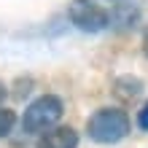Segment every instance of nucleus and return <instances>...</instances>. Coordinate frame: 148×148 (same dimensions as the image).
<instances>
[{
	"label": "nucleus",
	"mask_w": 148,
	"mask_h": 148,
	"mask_svg": "<svg viewBox=\"0 0 148 148\" xmlns=\"http://www.w3.org/2000/svg\"><path fill=\"white\" fill-rule=\"evenodd\" d=\"M129 127H132L129 124V116L121 108H100L86 121L89 137L94 143H102V145H113V143L124 140L129 135Z\"/></svg>",
	"instance_id": "obj_1"
},
{
	"label": "nucleus",
	"mask_w": 148,
	"mask_h": 148,
	"mask_svg": "<svg viewBox=\"0 0 148 148\" xmlns=\"http://www.w3.org/2000/svg\"><path fill=\"white\" fill-rule=\"evenodd\" d=\"M143 54H145V57H148V30H145V32H143Z\"/></svg>",
	"instance_id": "obj_9"
},
{
	"label": "nucleus",
	"mask_w": 148,
	"mask_h": 148,
	"mask_svg": "<svg viewBox=\"0 0 148 148\" xmlns=\"http://www.w3.org/2000/svg\"><path fill=\"white\" fill-rule=\"evenodd\" d=\"M137 19H140V11H137L135 3H127V0L113 3V11H110V24L113 27L132 30V27H137Z\"/></svg>",
	"instance_id": "obj_5"
},
{
	"label": "nucleus",
	"mask_w": 148,
	"mask_h": 148,
	"mask_svg": "<svg viewBox=\"0 0 148 148\" xmlns=\"http://www.w3.org/2000/svg\"><path fill=\"white\" fill-rule=\"evenodd\" d=\"M38 148H78V132L73 127H54L38 137Z\"/></svg>",
	"instance_id": "obj_4"
},
{
	"label": "nucleus",
	"mask_w": 148,
	"mask_h": 148,
	"mask_svg": "<svg viewBox=\"0 0 148 148\" xmlns=\"http://www.w3.org/2000/svg\"><path fill=\"white\" fill-rule=\"evenodd\" d=\"M14 124H16V113L8 108H0V140L14 132Z\"/></svg>",
	"instance_id": "obj_7"
},
{
	"label": "nucleus",
	"mask_w": 148,
	"mask_h": 148,
	"mask_svg": "<svg viewBox=\"0 0 148 148\" xmlns=\"http://www.w3.org/2000/svg\"><path fill=\"white\" fill-rule=\"evenodd\" d=\"M116 92L121 94V97L132 100V97H137V94L143 92V81L140 78H132V75H121L116 81Z\"/></svg>",
	"instance_id": "obj_6"
},
{
	"label": "nucleus",
	"mask_w": 148,
	"mask_h": 148,
	"mask_svg": "<svg viewBox=\"0 0 148 148\" xmlns=\"http://www.w3.org/2000/svg\"><path fill=\"white\" fill-rule=\"evenodd\" d=\"M3 100H5V84L0 81V108H3Z\"/></svg>",
	"instance_id": "obj_10"
},
{
	"label": "nucleus",
	"mask_w": 148,
	"mask_h": 148,
	"mask_svg": "<svg viewBox=\"0 0 148 148\" xmlns=\"http://www.w3.org/2000/svg\"><path fill=\"white\" fill-rule=\"evenodd\" d=\"M65 113V102L57 94H40L38 100H32L27 110L22 116V129L27 135H46L49 129L57 127V121Z\"/></svg>",
	"instance_id": "obj_2"
},
{
	"label": "nucleus",
	"mask_w": 148,
	"mask_h": 148,
	"mask_svg": "<svg viewBox=\"0 0 148 148\" xmlns=\"http://www.w3.org/2000/svg\"><path fill=\"white\" fill-rule=\"evenodd\" d=\"M137 127H140L143 132H148V102L137 110Z\"/></svg>",
	"instance_id": "obj_8"
},
{
	"label": "nucleus",
	"mask_w": 148,
	"mask_h": 148,
	"mask_svg": "<svg viewBox=\"0 0 148 148\" xmlns=\"http://www.w3.org/2000/svg\"><path fill=\"white\" fill-rule=\"evenodd\" d=\"M110 3H121V0H110Z\"/></svg>",
	"instance_id": "obj_11"
},
{
	"label": "nucleus",
	"mask_w": 148,
	"mask_h": 148,
	"mask_svg": "<svg viewBox=\"0 0 148 148\" xmlns=\"http://www.w3.org/2000/svg\"><path fill=\"white\" fill-rule=\"evenodd\" d=\"M67 19L75 30L89 32V35L110 27V14L94 0H70L67 3Z\"/></svg>",
	"instance_id": "obj_3"
}]
</instances>
